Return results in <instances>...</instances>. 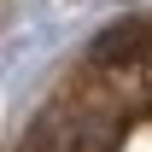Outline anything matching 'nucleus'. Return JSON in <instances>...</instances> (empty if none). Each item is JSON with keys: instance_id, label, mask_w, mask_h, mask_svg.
<instances>
[{"instance_id": "f257e3e1", "label": "nucleus", "mask_w": 152, "mask_h": 152, "mask_svg": "<svg viewBox=\"0 0 152 152\" xmlns=\"http://www.w3.org/2000/svg\"><path fill=\"white\" fill-rule=\"evenodd\" d=\"M18 152H152V18L111 23L76 58Z\"/></svg>"}]
</instances>
